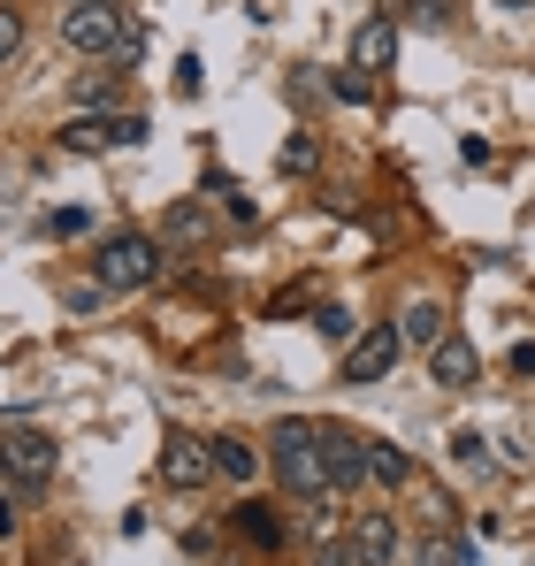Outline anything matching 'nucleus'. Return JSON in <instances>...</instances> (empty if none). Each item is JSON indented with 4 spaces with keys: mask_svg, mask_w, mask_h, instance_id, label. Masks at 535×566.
<instances>
[{
    "mask_svg": "<svg viewBox=\"0 0 535 566\" xmlns=\"http://www.w3.org/2000/svg\"><path fill=\"white\" fill-rule=\"evenodd\" d=\"M322 468H329V490L367 482V444L353 437V421H322Z\"/></svg>",
    "mask_w": 535,
    "mask_h": 566,
    "instance_id": "obj_7",
    "label": "nucleus"
},
{
    "mask_svg": "<svg viewBox=\"0 0 535 566\" xmlns=\"http://www.w3.org/2000/svg\"><path fill=\"white\" fill-rule=\"evenodd\" d=\"M115 70H123V62H115ZM115 70H99V77H77V107H99V115H107V107H115V93H123V85H115Z\"/></svg>",
    "mask_w": 535,
    "mask_h": 566,
    "instance_id": "obj_17",
    "label": "nucleus"
},
{
    "mask_svg": "<svg viewBox=\"0 0 535 566\" xmlns=\"http://www.w3.org/2000/svg\"><path fill=\"white\" fill-rule=\"evenodd\" d=\"M367 482H382V490H406V482H413V460H406L398 444H367Z\"/></svg>",
    "mask_w": 535,
    "mask_h": 566,
    "instance_id": "obj_14",
    "label": "nucleus"
},
{
    "mask_svg": "<svg viewBox=\"0 0 535 566\" xmlns=\"http://www.w3.org/2000/svg\"><path fill=\"white\" fill-rule=\"evenodd\" d=\"M413 566H466V552H459L451 536H421V544H413Z\"/></svg>",
    "mask_w": 535,
    "mask_h": 566,
    "instance_id": "obj_18",
    "label": "nucleus"
},
{
    "mask_svg": "<svg viewBox=\"0 0 535 566\" xmlns=\"http://www.w3.org/2000/svg\"><path fill=\"white\" fill-rule=\"evenodd\" d=\"M406 15H413L421 31H444V23H451V0H406Z\"/></svg>",
    "mask_w": 535,
    "mask_h": 566,
    "instance_id": "obj_19",
    "label": "nucleus"
},
{
    "mask_svg": "<svg viewBox=\"0 0 535 566\" xmlns=\"http://www.w3.org/2000/svg\"><path fill=\"white\" fill-rule=\"evenodd\" d=\"M207 474H214V444L191 437V429H169V444H161V482H169V490H199Z\"/></svg>",
    "mask_w": 535,
    "mask_h": 566,
    "instance_id": "obj_6",
    "label": "nucleus"
},
{
    "mask_svg": "<svg viewBox=\"0 0 535 566\" xmlns=\"http://www.w3.org/2000/svg\"><path fill=\"white\" fill-rule=\"evenodd\" d=\"M99 298H107V283H70V314H99Z\"/></svg>",
    "mask_w": 535,
    "mask_h": 566,
    "instance_id": "obj_24",
    "label": "nucleus"
},
{
    "mask_svg": "<svg viewBox=\"0 0 535 566\" xmlns=\"http://www.w3.org/2000/svg\"><path fill=\"white\" fill-rule=\"evenodd\" d=\"M306 161H314V138H306V130H298V138H291V146H283V169H306Z\"/></svg>",
    "mask_w": 535,
    "mask_h": 566,
    "instance_id": "obj_26",
    "label": "nucleus"
},
{
    "mask_svg": "<svg viewBox=\"0 0 535 566\" xmlns=\"http://www.w3.org/2000/svg\"><path fill=\"white\" fill-rule=\"evenodd\" d=\"M138 138H146V115H130V107L62 123V146H70V154H115V146H138Z\"/></svg>",
    "mask_w": 535,
    "mask_h": 566,
    "instance_id": "obj_5",
    "label": "nucleus"
},
{
    "mask_svg": "<svg viewBox=\"0 0 535 566\" xmlns=\"http://www.w3.org/2000/svg\"><path fill=\"white\" fill-rule=\"evenodd\" d=\"M390 54H398V31H390V23H359V31H353V62L367 70V77H382Z\"/></svg>",
    "mask_w": 535,
    "mask_h": 566,
    "instance_id": "obj_11",
    "label": "nucleus"
},
{
    "mask_svg": "<svg viewBox=\"0 0 535 566\" xmlns=\"http://www.w3.org/2000/svg\"><path fill=\"white\" fill-rule=\"evenodd\" d=\"M505 8H513V15H528V8H535V0H505Z\"/></svg>",
    "mask_w": 535,
    "mask_h": 566,
    "instance_id": "obj_30",
    "label": "nucleus"
},
{
    "mask_svg": "<svg viewBox=\"0 0 535 566\" xmlns=\"http://www.w3.org/2000/svg\"><path fill=\"white\" fill-rule=\"evenodd\" d=\"M0 474H8L15 490H39V482H54V437H46V429H31V421L0 429Z\"/></svg>",
    "mask_w": 535,
    "mask_h": 566,
    "instance_id": "obj_3",
    "label": "nucleus"
},
{
    "mask_svg": "<svg viewBox=\"0 0 535 566\" xmlns=\"http://www.w3.org/2000/svg\"><path fill=\"white\" fill-rule=\"evenodd\" d=\"M398 337H406V345H437V337H444V306H437V298H413V306L398 314Z\"/></svg>",
    "mask_w": 535,
    "mask_h": 566,
    "instance_id": "obj_12",
    "label": "nucleus"
},
{
    "mask_svg": "<svg viewBox=\"0 0 535 566\" xmlns=\"http://www.w3.org/2000/svg\"><path fill=\"white\" fill-rule=\"evenodd\" d=\"M70 8H92V0H70Z\"/></svg>",
    "mask_w": 535,
    "mask_h": 566,
    "instance_id": "obj_31",
    "label": "nucleus"
},
{
    "mask_svg": "<svg viewBox=\"0 0 535 566\" xmlns=\"http://www.w3.org/2000/svg\"><path fill=\"white\" fill-rule=\"evenodd\" d=\"M92 276L107 283V291H146V283L161 276V245H154L146 230H115V238H99Z\"/></svg>",
    "mask_w": 535,
    "mask_h": 566,
    "instance_id": "obj_2",
    "label": "nucleus"
},
{
    "mask_svg": "<svg viewBox=\"0 0 535 566\" xmlns=\"http://www.w3.org/2000/svg\"><path fill=\"white\" fill-rule=\"evenodd\" d=\"M23 46V15L15 8H0V70H8V54Z\"/></svg>",
    "mask_w": 535,
    "mask_h": 566,
    "instance_id": "obj_22",
    "label": "nucleus"
},
{
    "mask_svg": "<svg viewBox=\"0 0 535 566\" xmlns=\"http://www.w3.org/2000/svg\"><path fill=\"white\" fill-rule=\"evenodd\" d=\"M161 238H169V245H207V214H199L191 199H177V207L161 214Z\"/></svg>",
    "mask_w": 535,
    "mask_h": 566,
    "instance_id": "obj_15",
    "label": "nucleus"
},
{
    "mask_svg": "<svg viewBox=\"0 0 535 566\" xmlns=\"http://www.w3.org/2000/svg\"><path fill=\"white\" fill-rule=\"evenodd\" d=\"M337 99H375V77H367V70H337Z\"/></svg>",
    "mask_w": 535,
    "mask_h": 566,
    "instance_id": "obj_21",
    "label": "nucleus"
},
{
    "mask_svg": "<svg viewBox=\"0 0 535 566\" xmlns=\"http://www.w3.org/2000/svg\"><path fill=\"white\" fill-rule=\"evenodd\" d=\"M46 230H54V238H85L92 214H85V207H62V214H46Z\"/></svg>",
    "mask_w": 535,
    "mask_h": 566,
    "instance_id": "obj_20",
    "label": "nucleus"
},
{
    "mask_svg": "<svg viewBox=\"0 0 535 566\" xmlns=\"http://www.w3.org/2000/svg\"><path fill=\"white\" fill-rule=\"evenodd\" d=\"M268 460H275L283 490H291L298 505H322V497H337V490H329V468H322V421H275V437H268Z\"/></svg>",
    "mask_w": 535,
    "mask_h": 566,
    "instance_id": "obj_1",
    "label": "nucleus"
},
{
    "mask_svg": "<svg viewBox=\"0 0 535 566\" xmlns=\"http://www.w3.org/2000/svg\"><path fill=\"white\" fill-rule=\"evenodd\" d=\"M238 536L261 544V552H275V544H283V521H275L268 505H238Z\"/></svg>",
    "mask_w": 535,
    "mask_h": 566,
    "instance_id": "obj_16",
    "label": "nucleus"
},
{
    "mask_svg": "<svg viewBox=\"0 0 535 566\" xmlns=\"http://www.w3.org/2000/svg\"><path fill=\"white\" fill-rule=\"evenodd\" d=\"M429 376L444 382V390H466V382L482 376V360H474V345H466V337H437V345H429Z\"/></svg>",
    "mask_w": 535,
    "mask_h": 566,
    "instance_id": "obj_10",
    "label": "nucleus"
},
{
    "mask_svg": "<svg viewBox=\"0 0 535 566\" xmlns=\"http://www.w3.org/2000/svg\"><path fill=\"white\" fill-rule=\"evenodd\" d=\"M353 329H359V322H353V306H322V337H337V345H345Z\"/></svg>",
    "mask_w": 535,
    "mask_h": 566,
    "instance_id": "obj_23",
    "label": "nucleus"
},
{
    "mask_svg": "<svg viewBox=\"0 0 535 566\" xmlns=\"http://www.w3.org/2000/svg\"><path fill=\"white\" fill-rule=\"evenodd\" d=\"M398 322H375L367 337H353V353H345V382H382L390 376V360H398Z\"/></svg>",
    "mask_w": 535,
    "mask_h": 566,
    "instance_id": "obj_9",
    "label": "nucleus"
},
{
    "mask_svg": "<svg viewBox=\"0 0 535 566\" xmlns=\"http://www.w3.org/2000/svg\"><path fill=\"white\" fill-rule=\"evenodd\" d=\"M62 46H70V54H115V46H130V31H123V8H115V0L70 8V15H62Z\"/></svg>",
    "mask_w": 535,
    "mask_h": 566,
    "instance_id": "obj_4",
    "label": "nucleus"
},
{
    "mask_svg": "<svg viewBox=\"0 0 535 566\" xmlns=\"http://www.w3.org/2000/svg\"><path fill=\"white\" fill-rule=\"evenodd\" d=\"M199 85H207V70H199V54H183V62H177V93L191 99V93H199Z\"/></svg>",
    "mask_w": 535,
    "mask_h": 566,
    "instance_id": "obj_25",
    "label": "nucleus"
},
{
    "mask_svg": "<svg viewBox=\"0 0 535 566\" xmlns=\"http://www.w3.org/2000/svg\"><path fill=\"white\" fill-rule=\"evenodd\" d=\"M513 376H535V345H513V360H505Z\"/></svg>",
    "mask_w": 535,
    "mask_h": 566,
    "instance_id": "obj_27",
    "label": "nucleus"
},
{
    "mask_svg": "<svg viewBox=\"0 0 535 566\" xmlns=\"http://www.w3.org/2000/svg\"><path fill=\"white\" fill-rule=\"evenodd\" d=\"M214 474H230V482H253V474H261V452H253L245 437H214Z\"/></svg>",
    "mask_w": 535,
    "mask_h": 566,
    "instance_id": "obj_13",
    "label": "nucleus"
},
{
    "mask_svg": "<svg viewBox=\"0 0 535 566\" xmlns=\"http://www.w3.org/2000/svg\"><path fill=\"white\" fill-rule=\"evenodd\" d=\"M314 566H353V552H345V544H322V552H314Z\"/></svg>",
    "mask_w": 535,
    "mask_h": 566,
    "instance_id": "obj_28",
    "label": "nucleus"
},
{
    "mask_svg": "<svg viewBox=\"0 0 535 566\" xmlns=\"http://www.w3.org/2000/svg\"><path fill=\"white\" fill-rule=\"evenodd\" d=\"M8 528H15V505H8V497H0V536H8Z\"/></svg>",
    "mask_w": 535,
    "mask_h": 566,
    "instance_id": "obj_29",
    "label": "nucleus"
},
{
    "mask_svg": "<svg viewBox=\"0 0 535 566\" xmlns=\"http://www.w3.org/2000/svg\"><path fill=\"white\" fill-rule=\"evenodd\" d=\"M345 552H353V566H398L406 559V536H398L390 513H367V521L345 528Z\"/></svg>",
    "mask_w": 535,
    "mask_h": 566,
    "instance_id": "obj_8",
    "label": "nucleus"
}]
</instances>
